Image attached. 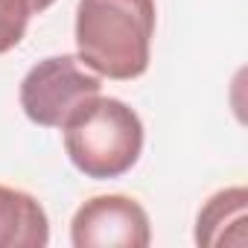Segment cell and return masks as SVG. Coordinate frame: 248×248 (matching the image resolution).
I'll use <instances>...</instances> for the list:
<instances>
[{
	"label": "cell",
	"mask_w": 248,
	"mask_h": 248,
	"mask_svg": "<svg viewBox=\"0 0 248 248\" xmlns=\"http://www.w3.org/2000/svg\"><path fill=\"white\" fill-rule=\"evenodd\" d=\"M32 15L30 0H0V56L21 44Z\"/></svg>",
	"instance_id": "52a82bcc"
},
{
	"label": "cell",
	"mask_w": 248,
	"mask_h": 248,
	"mask_svg": "<svg viewBox=\"0 0 248 248\" xmlns=\"http://www.w3.org/2000/svg\"><path fill=\"white\" fill-rule=\"evenodd\" d=\"M196 242L204 248H245L248 242V190L228 187L213 193L196 219Z\"/></svg>",
	"instance_id": "5b68a950"
},
{
	"label": "cell",
	"mask_w": 248,
	"mask_h": 248,
	"mask_svg": "<svg viewBox=\"0 0 248 248\" xmlns=\"http://www.w3.org/2000/svg\"><path fill=\"white\" fill-rule=\"evenodd\" d=\"M152 35L155 0H79L76 6V59L96 76H143Z\"/></svg>",
	"instance_id": "6da1fadb"
},
{
	"label": "cell",
	"mask_w": 248,
	"mask_h": 248,
	"mask_svg": "<svg viewBox=\"0 0 248 248\" xmlns=\"http://www.w3.org/2000/svg\"><path fill=\"white\" fill-rule=\"evenodd\" d=\"M102 93V79L76 56H50L30 67L21 82V108L41 129H62L93 96Z\"/></svg>",
	"instance_id": "3957f363"
},
{
	"label": "cell",
	"mask_w": 248,
	"mask_h": 248,
	"mask_svg": "<svg viewBox=\"0 0 248 248\" xmlns=\"http://www.w3.org/2000/svg\"><path fill=\"white\" fill-rule=\"evenodd\" d=\"M50 222L35 196L0 184V248H44Z\"/></svg>",
	"instance_id": "8992f818"
},
{
	"label": "cell",
	"mask_w": 248,
	"mask_h": 248,
	"mask_svg": "<svg viewBox=\"0 0 248 248\" xmlns=\"http://www.w3.org/2000/svg\"><path fill=\"white\" fill-rule=\"evenodd\" d=\"M56 3V0H30V6H32V12H44V9H50Z\"/></svg>",
	"instance_id": "ba28073f"
},
{
	"label": "cell",
	"mask_w": 248,
	"mask_h": 248,
	"mask_svg": "<svg viewBox=\"0 0 248 248\" xmlns=\"http://www.w3.org/2000/svg\"><path fill=\"white\" fill-rule=\"evenodd\" d=\"M70 242L76 248H146L152 225L140 202L129 196H93L76 210Z\"/></svg>",
	"instance_id": "277c9868"
},
{
	"label": "cell",
	"mask_w": 248,
	"mask_h": 248,
	"mask_svg": "<svg viewBox=\"0 0 248 248\" xmlns=\"http://www.w3.org/2000/svg\"><path fill=\"white\" fill-rule=\"evenodd\" d=\"M70 164L96 181L126 175L143 152V123L135 108L114 96H93L64 126Z\"/></svg>",
	"instance_id": "7a4b0ae2"
}]
</instances>
